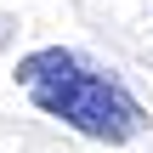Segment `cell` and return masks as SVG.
Wrapping results in <instances>:
<instances>
[{
	"instance_id": "obj_1",
	"label": "cell",
	"mask_w": 153,
	"mask_h": 153,
	"mask_svg": "<svg viewBox=\"0 0 153 153\" xmlns=\"http://www.w3.org/2000/svg\"><path fill=\"white\" fill-rule=\"evenodd\" d=\"M11 74L40 114L62 119L68 131H79L91 142L119 148V142L148 131V108L136 102V91L125 79H114L108 68H97L91 57L68 51V45H40V51L17 57Z\"/></svg>"
}]
</instances>
